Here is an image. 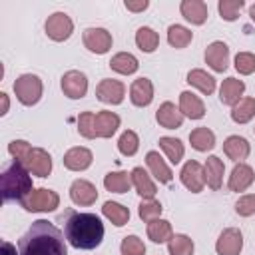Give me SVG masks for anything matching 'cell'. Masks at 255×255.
Returning <instances> with one entry per match:
<instances>
[{
  "mask_svg": "<svg viewBox=\"0 0 255 255\" xmlns=\"http://www.w3.org/2000/svg\"><path fill=\"white\" fill-rule=\"evenodd\" d=\"M255 116V98H241L231 108V120L235 124H247Z\"/></svg>",
  "mask_w": 255,
  "mask_h": 255,
  "instance_id": "obj_31",
  "label": "cell"
},
{
  "mask_svg": "<svg viewBox=\"0 0 255 255\" xmlns=\"http://www.w3.org/2000/svg\"><path fill=\"white\" fill-rule=\"evenodd\" d=\"M161 211H163V207H161V203L155 201V199H143V201L139 203V209H137L139 217H141L145 223H149V221H153V219H159Z\"/></svg>",
  "mask_w": 255,
  "mask_h": 255,
  "instance_id": "obj_40",
  "label": "cell"
},
{
  "mask_svg": "<svg viewBox=\"0 0 255 255\" xmlns=\"http://www.w3.org/2000/svg\"><path fill=\"white\" fill-rule=\"evenodd\" d=\"M145 163H147L151 175H153L159 183H169V181H171L173 173H171V169L167 167V163L163 161V157H161L157 151H147V155H145Z\"/></svg>",
  "mask_w": 255,
  "mask_h": 255,
  "instance_id": "obj_25",
  "label": "cell"
},
{
  "mask_svg": "<svg viewBox=\"0 0 255 255\" xmlns=\"http://www.w3.org/2000/svg\"><path fill=\"white\" fill-rule=\"evenodd\" d=\"M189 143L197 151H209L215 147V133L209 128H195L189 133Z\"/></svg>",
  "mask_w": 255,
  "mask_h": 255,
  "instance_id": "obj_30",
  "label": "cell"
},
{
  "mask_svg": "<svg viewBox=\"0 0 255 255\" xmlns=\"http://www.w3.org/2000/svg\"><path fill=\"white\" fill-rule=\"evenodd\" d=\"M147 237L153 243H165L173 237L171 233V223L165 219H153L147 223Z\"/></svg>",
  "mask_w": 255,
  "mask_h": 255,
  "instance_id": "obj_34",
  "label": "cell"
},
{
  "mask_svg": "<svg viewBox=\"0 0 255 255\" xmlns=\"http://www.w3.org/2000/svg\"><path fill=\"white\" fill-rule=\"evenodd\" d=\"M120 251L122 255H145V245L137 235H128L122 239Z\"/></svg>",
  "mask_w": 255,
  "mask_h": 255,
  "instance_id": "obj_41",
  "label": "cell"
},
{
  "mask_svg": "<svg viewBox=\"0 0 255 255\" xmlns=\"http://www.w3.org/2000/svg\"><path fill=\"white\" fill-rule=\"evenodd\" d=\"M249 16H251V20L255 22V4H251V6H249Z\"/></svg>",
  "mask_w": 255,
  "mask_h": 255,
  "instance_id": "obj_48",
  "label": "cell"
},
{
  "mask_svg": "<svg viewBox=\"0 0 255 255\" xmlns=\"http://www.w3.org/2000/svg\"><path fill=\"white\" fill-rule=\"evenodd\" d=\"M223 171H225L223 161H221L217 155H209L207 161H205V165H203L205 183H207L211 189H219V187H221V181H223Z\"/></svg>",
  "mask_w": 255,
  "mask_h": 255,
  "instance_id": "obj_26",
  "label": "cell"
},
{
  "mask_svg": "<svg viewBox=\"0 0 255 255\" xmlns=\"http://www.w3.org/2000/svg\"><path fill=\"white\" fill-rule=\"evenodd\" d=\"M179 10H181V16L195 26H199L207 20V4L201 0H183Z\"/></svg>",
  "mask_w": 255,
  "mask_h": 255,
  "instance_id": "obj_23",
  "label": "cell"
},
{
  "mask_svg": "<svg viewBox=\"0 0 255 255\" xmlns=\"http://www.w3.org/2000/svg\"><path fill=\"white\" fill-rule=\"evenodd\" d=\"M205 64L215 72H225L229 64V48L225 42H211L205 48Z\"/></svg>",
  "mask_w": 255,
  "mask_h": 255,
  "instance_id": "obj_13",
  "label": "cell"
},
{
  "mask_svg": "<svg viewBox=\"0 0 255 255\" xmlns=\"http://www.w3.org/2000/svg\"><path fill=\"white\" fill-rule=\"evenodd\" d=\"M235 70L243 76H249L255 72V54L251 52H239L235 56Z\"/></svg>",
  "mask_w": 255,
  "mask_h": 255,
  "instance_id": "obj_42",
  "label": "cell"
},
{
  "mask_svg": "<svg viewBox=\"0 0 255 255\" xmlns=\"http://www.w3.org/2000/svg\"><path fill=\"white\" fill-rule=\"evenodd\" d=\"M223 151H225V155H227L229 159L241 163V161L249 155L251 145H249V141H247L245 137H241V135H229V137L223 141Z\"/></svg>",
  "mask_w": 255,
  "mask_h": 255,
  "instance_id": "obj_22",
  "label": "cell"
},
{
  "mask_svg": "<svg viewBox=\"0 0 255 255\" xmlns=\"http://www.w3.org/2000/svg\"><path fill=\"white\" fill-rule=\"evenodd\" d=\"M120 128V116L108 110H102L94 118V133L96 137H112Z\"/></svg>",
  "mask_w": 255,
  "mask_h": 255,
  "instance_id": "obj_14",
  "label": "cell"
},
{
  "mask_svg": "<svg viewBox=\"0 0 255 255\" xmlns=\"http://www.w3.org/2000/svg\"><path fill=\"white\" fill-rule=\"evenodd\" d=\"M64 223L66 239L76 249H94L104 239V223L94 213L68 211Z\"/></svg>",
  "mask_w": 255,
  "mask_h": 255,
  "instance_id": "obj_2",
  "label": "cell"
},
{
  "mask_svg": "<svg viewBox=\"0 0 255 255\" xmlns=\"http://www.w3.org/2000/svg\"><path fill=\"white\" fill-rule=\"evenodd\" d=\"M110 68H112L114 72H118V74L129 76V74L137 72L139 62H137V58H135L133 54H129V52H120V54L112 56V60H110Z\"/></svg>",
  "mask_w": 255,
  "mask_h": 255,
  "instance_id": "obj_28",
  "label": "cell"
},
{
  "mask_svg": "<svg viewBox=\"0 0 255 255\" xmlns=\"http://www.w3.org/2000/svg\"><path fill=\"white\" fill-rule=\"evenodd\" d=\"M235 213L241 217L255 215V195H243L235 203Z\"/></svg>",
  "mask_w": 255,
  "mask_h": 255,
  "instance_id": "obj_44",
  "label": "cell"
},
{
  "mask_svg": "<svg viewBox=\"0 0 255 255\" xmlns=\"http://www.w3.org/2000/svg\"><path fill=\"white\" fill-rule=\"evenodd\" d=\"M131 185H133L131 173H128V171H110L104 177V187L114 193H126V191H129Z\"/></svg>",
  "mask_w": 255,
  "mask_h": 255,
  "instance_id": "obj_27",
  "label": "cell"
},
{
  "mask_svg": "<svg viewBox=\"0 0 255 255\" xmlns=\"http://www.w3.org/2000/svg\"><path fill=\"white\" fill-rule=\"evenodd\" d=\"M155 120H157V124H159L161 128H165V129H177V128H181V124H183V114H181L179 108H175L171 102H163V104L157 108V112H155Z\"/></svg>",
  "mask_w": 255,
  "mask_h": 255,
  "instance_id": "obj_17",
  "label": "cell"
},
{
  "mask_svg": "<svg viewBox=\"0 0 255 255\" xmlns=\"http://www.w3.org/2000/svg\"><path fill=\"white\" fill-rule=\"evenodd\" d=\"M0 255H20V253L16 251V247H14L10 241H2V245H0Z\"/></svg>",
  "mask_w": 255,
  "mask_h": 255,
  "instance_id": "obj_46",
  "label": "cell"
},
{
  "mask_svg": "<svg viewBox=\"0 0 255 255\" xmlns=\"http://www.w3.org/2000/svg\"><path fill=\"white\" fill-rule=\"evenodd\" d=\"M167 249H169V255H193V241L191 237L177 233L167 241Z\"/></svg>",
  "mask_w": 255,
  "mask_h": 255,
  "instance_id": "obj_37",
  "label": "cell"
},
{
  "mask_svg": "<svg viewBox=\"0 0 255 255\" xmlns=\"http://www.w3.org/2000/svg\"><path fill=\"white\" fill-rule=\"evenodd\" d=\"M159 147L163 149V153L173 165H177L185 153V147L177 137H159Z\"/></svg>",
  "mask_w": 255,
  "mask_h": 255,
  "instance_id": "obj_35",
  "label": "cell"
},
{
  "mask_svg": "<svg viewBox=\"0 0 255 255\" xmlns=\"http://www.w3.org/2000/svg\"><path fill=\"white\" fill-rule=\"evenodd\" d=\"M102 213L104 217H108L116 227H122L129 221V209L124 207L122 203H116V201H106L104 207H102Z\"/></svg>",
  "mask_w": 255,
  "mask_h": 255,
  "instance_id": "obj_33",
  "label": "cell"
},
{
  "mask_svg": "<svg viewBox=\"0 0 255 255\" xmlns=\"http://www.w3.org/2000/svg\"><path fill=\"white\" fill-rule=\"evenodd\" d=\"M32 191V175L26 165L14 159L2 171V197L4 201H22Z\"/></svg>",
  "mask_w": 255,
  "mask_h": 255,
  "instance_id": "obj_3",
  "label": "cell"
},
{
  "mask_svg": "<svg viewBox=\"0 0 255 255\" xmlns=\"http://www.w3.org/2000/svg\"><path fill=\"white\" fill-rule=\"evenodd\" d=\"M243 6H245V0H219L217 10H219L223 20L233 22V20H237V16H239Z\"/></svg>",
  "mask_w": 255,
  "mask_h": 255,
  "instance_id": "obj_39",
  "label": "cell"
},
{
  "mask_svg": "<svg viewBox=\"0 0 255 255\" xmlns=\"http://www.w3.org/2000/svg\"><path fill=\"white\" fill-rule=\"evenodd\" d=\"M241 249H243V233L235 227L223 229L215 243L217 255H239Z\"/></svg>",
  "mask_w": 255,
  "mask_h": 255,
  "instance_id": "obj_9",
  "label": "cell"
},
{
  "mask_svg": "<svg viewBox=\"0 0 255 255\" xmlns=\"http://www.w3.org/2000/svg\"><path fill=\"white\" fill-rule=\"evenodd\" d=\"M253 179H255V173H253V169H251V165H247V163H237L235 167H233V171H231V175H229V189L231 191H245L251 183H253Z\"/></svg>",
  "mask_w": 255,
  "mask_h": 255,
  "instance_id": "obj_21",
  "label": "cell"
},
{
  "mask_svg": "<svg viewBox=\"0 0 255 255\" xmlns=\"http://www.w3.org/2000/svg\"><path fill=\"white\" fill-rule=\"evenodd\" d=\"M243 92H245V84H243V80H237V78H225L223 84H221V88H219V100H221L223 106H231V108H233V106L241 100Z\"/></svg>",
  "mask_w": 255,
  "mask_h": 255,
  "instance_id": "obj_20",
  "label": "cell"
},
{
  "mask_svg": "<svg viewBox=\"0 0 255 255\" xmlns=\"http://www.w3.org/2000/svg\"><path fill=\"white\" fill-rule=\"evenodd\" d=\"M137 147H139V137H137V133L131 131V129H126V131L120 135V139H118V149H120V153L126 155V157H131V155H135Z\"/></svg>",
  "mask_w": 255,
  "mask_h": 255,
  "instance_id": "obj_38",
  "label": "cell"
},
{
  "mask_svg": "<svg viewBox=\"0 0 255 255\" xmlns=\"http://www.w3.org/2000/svg\"><path fill=\"white\" fill-rule=\"evenodd\" d=\"M181 183L191 191V193H199L205 185V173H203V165H199L195 159H189L183 167H181Z\"/></svg>",
  "mask_w": 255,
  "mask_h": 255,
  "instance_id": "obj_12",
  "label": "cell"
},
{
  "mask_svg": "<svg viewBox=\"0 0 255 255\" xmlns=\"http://www.w3.org/2000/svg\"><path fill=\"white\" fill-rule=\"evenodd\" d=\"M62 92L70 100H80L88 92V78L78 70H70L62 76Z\"/></svg>",
  "mask_w": 255,
  "mask_h": 255,
  "instance_id": "obj_8",
  "label": "cell"
},
{
  "mask_svg": "<svg viewBox=\"0 0 255 255\" xmlns=\"http://www.w3.org/2000/svg\"><path fill=\"white\" fill-rule=\"evenodd\" d=\"M0 100H2V110H0V116H4V114L8 112V96L2 92V94H0Z\"/></svg>",
  "mask_w": 255,
  "mask_h": 255,
  "instance_id": "obj_47",
  "label": "cell"
},
{
  "mask_svg": "<svg viewBox=\"0 0 255 255\" xmlns=\"http://www.w3.org/2000/svg\"><path fill=\"white\" fill-rule=\"evenodd\" d=\"M131 181H133V187L135 191L143 197V199H153L155 197V183L151 181L149 173L143 169V167H133L131 169Z\"/></svg>",
  "mask_w": 255,
  "mask_h": 255,
  "instance_id": "obj_24",
  "label": "cell"
},
{
  "mask_svg": "<svg viewBox=\"0 0 255 255\" xmlns=\"http://www.w3.org/2000/svg\"><path fill=\"white\" fill-rule=\"evenodd\" d=\"M147 6H149V2H147V0H139V2L126 0V8H128V10H131V12H143Z\"/></svg>",
  "mask_w": 255,
  "mask_h": 255,
  "instance_id": "obj_45",
  "label": "cell"
},
{
  "mask_svg": "<svg viewBox=\"0 0 255 255\" xmlns=\"http://www.w3.org/2000/svg\"><path fill=\"white\" fill-rule=\"evenodd\" d=\"M20 161L26 165V169L32 175H38V177H48L52 171V157L42 147H30Z\"/></svg>",
  "mask_w": 255,
  "mask_h": 255,
  "instance_id": "obj_6",
  "label": "cell"
},
{
  "mask_svg": "<svg viewBox=\"0 0 255 255\" xmlns=\"http://www.w3.org/2000/svg\"><path fill=\"white\" fill-rule=\"evenodd\" d=\"M14 94L24 106H34L42 98V80L36 74H22L14 82Z\"/></svg>",
  "mask_w": 255,
  "mask_h": 255,
  "instance_id": "obj_4",
  "label": "cell"
},
{
  "mask_svg": "<svg viewBox=\"0 0 255 255\" xmlns=\"http://www.w3.org/2000/svg\"><path fill=\"white\" fill-rule=\"evenodd\" d=\"M179 112L189 120H201L205 116V106L199 96L193 92H181L179 94Z\"/></svg>",
  "mask_w": 255,
  "mask_h": 255,
  "instance_id": "obj_19",
  "label": "cell"
},
{
  "mask_svg": "<svg viewBox=\"0 0 255 255\" xmlns=\"http://www.w3.org/2000/svg\"><path fill=\"white\" fill-rule=\"evenodd\" d=\"M94 155L88 147H72L64 153V167L72 169V171H84L92 165Z\"/></svg>",
  "mask_w": 255,
  "mask_h": 255,
  "instance_id": "obj_18",
  "label": "cell"
},
{
  "mask_svg": "<svg viewBox=\"0 0 255 255\" xmlns=\"http://www.w3.org/2000/svg\"><path fill=\"white\" fill-rule=\"evenodd\" d=\"M20 255H68L62 231L48 219L34 221L18 241Z\"/></svg>",
  "mask_w": 255,
  "mask_h": 255,
  "instance_id": "obj_1",
  "label": "cell"
},
{
  "mask_svg": "<svg viewBox=\"0 0 255 255\" xmlns=\"http://www.w3.org/2000/svg\"><path fill=\"white\" fill-rule=\"evenodd\" d=\"M94 118H96L94 112H82L78 116V131H80V135H84L88 139L96 137V133H94Z\"/></svg>",
  "mask_w": 255,
  "mask_h": 255,
  "instance_id": "obj_43",
  "label": "cell"
},
{
  "mask_svg": "<svg viewBox=\"0 0 255 255\" xmlns=\"http://www.w3.org/2000/svg\"><path fill=\"white\" fill-rule=\"evenodd\" d=\"M129 100L137 108L149 106L151 100H153V84H151V80H147V78L133 80V84L129 88Z\"/></svg>",
  "mask_w": 255,
  "mask_h": 255,
  "instance_id": "obj_16",
  "label": "cell"
},
{
  "mask_svg": "<svg viewBox=\"0 0 255 255\" xmlns=\"http://www.w3.org/2000/svg\"><path fill=\"white\" fill-rule=\"evenodd\" d=\"M187 82H189L193 88H197L201 94H205V96H209V94L215 92V78H213L211 74H207L205 70H199V68L191 70V72L187 74Z\"/></svg>",
  "mask_w": 255,
  "mask_h": 255,
  "instance_id": "obj_29",
  "label": "cell"
},
{
  "mask_svg": "<svg viewBox=\"0 0 255 255\" xmlns=\"http://www.w3.org/2000/svg\"><path fill=\"white\" fill-rule=\"evenodd\" d=\"M70 199L76 205H92L98 199V189L86 179H76L70 185Z\"/></svg>",
  "mask_w": 255,
  "mask_h": 255,
  "instance_id": "obj_15",
  "label": "cell"
},
{
  "mask_svg": "<svg viewBox=\"0 0 255 255\" xmlns=\"http://www.w3.org/2000/svg\"><path fill=\"white\" fill-rule=\"evenodd\" d=\"M46 34L50 40L54 42H64L72 36L74 32V22L66 12H54L52 16H48L46 20Z\"/></svg>",
  "mask_w": 255,
  "mask_h": 255,
  "instance_id": "obj_7",
  "label": "cell"
},
{
  "mask_svg": "<svg viewBox=\"0 0 255 255\" xmlns=\"http://www.w3.org/2000/svg\"><path fill=\"white\" fill-rule=\"evenodd\" d=\"M20 205L26 211H54L60 205V195L52 189L40 187V189H32L30 195H26Z\"/></svg>",
  "mask_w": 255,
  "mask_h": 255,
  "instance_id": "obj_5",
  "label": "cell"
},
{
  "mask_svg": "<svg viewBox=\"0 0 255 255\" xmlns=\"http://www.w3.org/2000/svg\"><path fill=\"white\" fill-rule=\"evenodd\" d=\"M96 96L100 102L104 104H112V106H118L124 102V96H126V86L120 82V80H112V78H106L98 84L96 88Z\"/></svg>",
  "mask_w": 255,
  "mask_h": 255,
  "instance_id": "obj_10",
  "label": "cell"
},
{
  "mask_svg": "<svg viewBox=\"0 0 255 255\" xmlns=\"http://www.w3.org/2000/svg\"><path fill=\"white\" fill-rule=\"evenodd\" d=\"M191 40H193V32L187 30L185 26L171 24V26L167 28V42H169L173 48H185Z\"/></svg>",
  "mask_w": 255,
  "mask_h": 255,
  "instance_id": "obj_36",
  "label": "cell"
},
{
  "mask_svg": "<svg viewBox=\"0 0 255 255\" xmlns=\"http://www.w3.org/2000/svg\"><path fill=\"white\" fill-rule=\"evenodd\" d=\"M135 44H137V48H139L141 52L151 54V52L159 46V36H157V32H155L153 28L141 26V28H137V32H135Z\"/></svg>",
  "mask_w": 255,
  "mask_h": 255,
  "instance_id": "obj_32",
  "label": "cell"
},
{
  "mask_svg": "<svg viewBox=\"0 0 255 255\" xmlns=\"http://www.w3.org/2000/svg\"><path fill=\"white\" fill-rule=\"evenodd\" d=\"M84 46L94 54H106L112 48V34L106 28H86Z\"/></svg>",
  "mask_w": 255,
  "mask_h": 255,
  "instance_id": "obj_11",
  "label": "cell"
}]
</instances>
